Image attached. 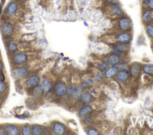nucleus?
I'll return each instance as SVG.
<instances>
[{
    "instance_id": "30",
    "label": "nucleus",
    "mask_w": 153,
    "mask_h": 135,
    "mask_svg": "<svg viewBox=\"0 0 153 135\" xmlns=\"http://www.w3.org/2000/svg\"><path fill=\"white\" fill-rule=\"evenodd\" d=\"M146 31L148 36L153 39V25H148L146 27Z\"/></svg>"
},
{
    "instance_id": "18",
    "label": "nucleus",
    "mask_w": 153,
    "mask_h": 135,
    "mask_svg": "<svg viewBox=\"0 0 153 135\" xmlns=\"http://www.w3.org/2000/svg\"><path fill=\"white\" fill-rule=\"evenodd\" d=\"M118 72V69L116 67H111L108 69L105 73V76L107 78H111L114 77Z\"/></svg>"
},
{
    "instance_id": "36",
    "label": "nucleus",
    "mask_w": 153,
    "mask_h": 135,
    "mask_svg": "<svg viewBox=\"0 0 153 135\" xmlns=\"http://www.w3.org/2000/svg\"><path fill=\"white\" fill-rule=\"evenodd\" d=\"M6 89V86L3 81L0 80V93H3Z\"/></svg>"
},
{
    "instance_id": "32",
    "label": "nucleus",
    "mask_w": 153,
    "mask_h": 135,
    "mask_svg": "<svg viewBox=\"0 0 153 135\" xmlns=\"http://www.w3.org/2000/svg\"><path fill=\"white\" fill-rule=\"evenodd\" d=\"M94 74H95V77L96 79L98 81H100L102 80V74L100 72V70H96V71L94 73Z\"/></svg>"
},
{
    "instance_id": "41",
    "label": "nucleus",
    "mask_w": 153,
    "mask_h": 135,
    "mask_svg": "<svg viewBox=\"0 0 153 135\" xmlns=\"http://www.w3.org/2000/svg\"><path fill=\"white\" fill-rule=\"evenodd\" d=\"M6 131L4 130L1 127H0V134H6Z\"/></svg>"
},
{
    "instance_id": "3",
    "label": "nucleus",
    "mask_w": 153,
    "mask_h": 135,
    "mask_svg": "<svg viewBox=\"0 0 153 135\" xmlns=\"http://www.w3.org/2000/svg\"><path fill=\"white\" fill-rule=\"evenodd\" d=\"M28 70L24 67H17L13 71V74L16 78L18 79H24L25 77L28 75Z\"/></svg>"
},
{
    "instance_id": "26",
    "label": "nucleus",
    "mask_w": 153,
    "mask_h": 135,
    "mask_svg": "<svg viewBox=\"0 0 153 135\" xmlns=\"http://www.w3.org/2000/svg\"><path fill=\"white\" fill-rule=\"evenodd\" d=\"M144 72L150 76H153V65L147 64L143 67Z\"/></svg>"
},
{
    "instance_id": "2",
    "label": "nucleus",
    "mask_w": 153,
    "mask_h": 135,
    "mask_svg": "<svg viewBox=\"0 0 153 135\" xmlns=\"http://www.w3.org/2000/svg\"><path fill=\"white\" fill-rule=\"evenodd\" d=\"M116 40L118 43L127 44L131 41L132 36L129 32H121L116 35Z\"/></svg>"
},
{
    "instance_id": "21",
    "label": "nucleus",
    "mask_w": 153,
    "mask_h": 135,
    "mask_svg": "<svg viewBox=\"0 0 153 135\" xmlns=\"http://www.w3.org/2000/svg\"><path fill=\"white\" fill-rule=\"evenodd\" d=\"M42 86L44 89V91H46V92H48L50 91V89H52V83H51L48 80L45 79L43 81L42 83Z\"/></svg>"
},
{
    "instance_id": "29",
    "label": "nucleus",
    "mask_w": 153,
    "mask_h": 135,
    "mask_svg": "<svg viewBox=\"0 0 153 135\" xmlns=\"http://www.w3.org/2000/svg\"><path fill=\"white\" fill-rule=\"evenodd\" d=\"M126 45V44L118 43L116 45L117 50H118L119 52H125V51H126L127 50V46Z\"/></svg>"
},
{
    "instance_id": "31",
    "label": "nucleus",
    "mask_w": 153,
    "mask_h": 135,
    "mask_svg": "<svg viewBox=\"0 0 153 135\" xmlns=\"http://www.w3.org/2000/svg\"><path fill=\"white\" fill-rule=\"evenodd\" d=\"M22 133L25 135H28L31 134V128L29 125H25L22 129Z\"/></svg>"
},
{
    "instance_id": "12",
    "label": "nucleus",
    "mask_w": 153,
    "mask_h": 135,
    "mask_svg": "<svg viewBox=\"0 0 153 135\" xmlns=\"http://www.w3.org/2000/svg\"><path fill=\"white\" fill-rule=\"evenodd\" d=\"M5 131L8 134L17 135L19 134V130L18 127L13 124H7L5 126Z\"/></svg>"
},
{
    "instance_id": "39",
    "label": "nucleus",
    "mask_w": 153,
    "mask_h": 135,
    "mask_svg": "<svg viewBox=\"0 0 153 135\" xmlns=\"http://www.w3.org/2000/svg\"><path fill=\"white\" fill-rule=\"evenodd\" d=\"M147 5L150 10H153V0H149Z\"/></svg>"
},
{
    "instance_id": "9",
    "label": "nucleus",
    "mask_w": 153,
    "mask_h": 135,
    "mask_svg": "<svg viewBox=\"0 0 153 135\" xmlns=\"http://www.w3.org/2000/svg\"><path fill=\"white\" fill-rule=\"evenodd\" d=\"M109 8L111 10V12L115 16L120 17L123 15V10L121 8L115 3H111L109 4Z\"/></svg>"
},
{
    "instance_id": "44",
    "label": "nucleus",
    "mask_w": 153,
    "mask_h": 135,
    "mask_svg": "<svg viewBox=\"0 0 153 135\" xmlns=\"http://www.w3.org/2000/svg\"><path fill=\"white\" fill-rule=\"evenodd\" d=\"M2 9H3V6L1 5H0V14H1V13Z\"/></svg>"
},
{
    "instance_id": "28",
    "label": "nucleus",
    "mask_w": 153,
    "mask_h": 135,
    "mask_svg": "<svg viewBox=\"0 0 153 135\" xmlns=\"http://www.w3.org/2000/svg\"><path fill=\"white\" fill-rule=\"evenodd\" d=\"M17 45L15 42H10L8 44V49L10 52H15L17 50Z\"/></svg>"
},
{
    "instance_id": "25",
    "label": "nucleus",
    "mask_w": 153,
    "mask_h": 135,
    "mask_svg": "<svg viewBox=\"0 0 153 135\" xmlns=\"http://www.w3.org/2000/svg\"><path fill=\"white\" fill-rule=\"evenodd\" d=\"M31 132L33 134H35V135L41 134L42 133V129L40 126H39V125L34 124L33 126Z\"/></svg>"
},
{
    "instance_id": "38",
    "label": "nucleus",
    "mask_w": 153,
    "mask_h": 135,
    "mask_svg": "<svg viewBox=\"0 0 153 135\" xmlns=\"http://www.w3.org/2000/svg\"><path fill=\"white\" fill-rule=\"evenodd\" d=\"M87 134H98L99 133L96 130L93 129H91L88 131Z\"/></svg>"
},
{
    "instance_id": "23",
    "label": "nucleus",
    "mask_w": 153,
    "mask_h": 135,
    "mask_svg": "<svg viewBox=\"0 0 153 135\" xmlns=\"http://www.w3.org/2000/svg\"><path fill=\"white\" fill-rule=\"evenodd\" d=\"M17 48H18V49L20 51H27L30 48V45L27 42H24L23 43L19 44L17 45Z\"/></svg>"
},
{
    "instance_id": "8",
    "label": "nucleus",
    "mask_w": 153,
    "mask_h": 135,
    "mask_svg": "<svg viewBox=\"0 0 153 135\" xmlns=\"http://www.w3.org/2000/svg\"><path fill=\"white\" fill-rule=\"evenodd\" d=\"M53 132L55 134H64L66 131L65 125L60 122H56L54 124Z\"/></svg>"
},
{
    "instance_id": "4",
    "label": "nucleus",
    "mask_w": 153,
    "mask_h": 135,
    "mask_svg": "<svg viewBox=\"0 0 153 135\" xmlns=\"http://www.w3.org/2000/svg\"><path fill=\"white\" fill-rule=\"evenodd\" d=\"M67 92L69 96H72L73 99L77 100L81 96V93H82V90L81 88L71 85L68 88V89H67Z\"/></svg>"
},
{
    "instance_id": "20",
    "label": "nucleus",
    "mask_w": 153,
    "mask_h": 135,
    "mask_svg": "<svg viewBox=\"0 0 153 135\" xmlns=\"http://www.w3.org/2000/svg\"><path fill=\"white\" fill-rule=\"evenodd\" d=\"M44 92V89L43 88L42 85L41 86H37L33 90V95L35 97H39L43 94Z\"/></svg>"
},
{
    "instance_id": "6",
    "label": "nucleus",
    "mask_w": 153,
    "mask_h": 135,
    "mask_svg": "<svg viewBox=\"0 0 153 135\" xmlns=\"http://www.w3.org/2000/svg\"><path fill=\"white\" fill-rule=\"evenodd\" d=\"M1 33L6 36H11L13 32V29L12 25L10 23H5L3 24L0 27Z\"/></svg>"
},
{
    "instance_id": "24",
    "label": "nucleus",
    "mask_w": 153,
    "mask_h": 135,
    "mask_svg": "<svg viewBox=\"0 0 153 135\" xmlns=\"http://www.w3.org/2000/svg\"><path fill=\"white\" fill-rule=\"evenodd\" d=\"M151 18V12L150 10L145 11L142 14V20L145 23L150 22Z\"/></svg>"
},
{
    "instance_id": "43",
    "label": "nucleus",
    "mask_w": 153,
    "mask_h": 135,
    "mask_svg": "<svg viewBox=\"0 0 153 135\" xmlns=\"http://www.w3.org/2000/svg\"><path fill=\"white\" fill-rule=\"evenodd\" d=\"M3 65L2 63L0 61V70H1L3 69Z\"/></svg>"
},
{
    "instance_id": "27",
    "label": "nucleus",
    "mask_w": 153,
    "mask_h": 135,
    "mask_svg": "<svg viewBox=\"0 0 153 135\" xmlns=\"http://www.w3.org/2000/svg\"><path fill=\"white\" fill-rule=\"evenodd\" d=\"M35 35L34 34H26L25 35L23 36L22 37V40L24 42H30V41H32L33 40H34V39L35 38Z\"/></svg>"
},
{
    "instance_id": "15",
    "label": "nucleus",
    "mask_w": 153,
    "mask_h": 135,
    "mask_svg": "<svg viewBox=\"0 0 153 135\" xmlns=\"http://www.w3.org/2000/svg\"><path fill=\"white\" fill-rule=\"evenodd\" d=\"M141 72V66L138 64H134L132 65L130 69L131 76L133 78H137L139 76Z\"/></svg>"
},
{
    "instance_id": "17",
    "label": "nucleus",
    "mask_w": 153,
    "mask_h": 135,
    "mask_svg": "<svg viewBox=\"0 0 153 135\" xmlns=\"http://www.w3.org/2000/svg\"><path fill=\"white\" fill-rule=\"evenodd\" d=\"M93 95L89 92H86L81 96L80 101L81 102H82L84 104H87L93 101Z\"/></svg>"
},
{
    "instance_id": "40",
    "label": "nucleus",
    "mask_w": 153,
    "mask_h": 135,
    "mask_svg": "<svg viewBox=\"0 0 153 135\" xmlns=\"http://www.w3.org/2000/svg\"><path fill=\"white\" fill-rule=\"evenodd\" d=\"M5 79H6V77L4 73L2 72L1 70H0V80L2 81H4Z\"/></svg>"
},
{
    "instance_id": "14",
    "label": "nucleus",
    "mask_w": 153,
    "mask_h": 135,
    "mask_svg": "<svg viewBox=\"0 0 153 135\" xmlns=\"http://www.w3.org/2000/svg\"><path fill=\"white\" fill-rule=\"evenodd\" d=\"M121 61L120 57L116 54L110 55L107 60L108 64L111 65H118Z\"/></svg>"
},
{
    "instance_id": "34",
    "label": "nucleus",
    "mask_w": 153,
    "mask_h": 135,
    "mask_svg": "<svg viewBox=\"0 0 153 135\" xmlns=\"http://www.w3.org/2000/svg\"><path fill=\"white\" fill-rule=\"evenodd\" d=\"M90 93L95 97H98L100 94V91L97 88H93L90 91Z\"/></svg>"
},
{
    "instance_id": "42",
    "label": "nucleus",
    "mask_w": 153,
    "mask_h": 135,
    "mask_svg": "<svg viewBox=\"0 0 153 135\" xmlns=\"http://www.w3.org/2000/svg\"><path fill=\"white\" fill-rule=\"evenodd\" d=\"M148 1H149V0H142V2H143V4H146V5H147Z\"/></svg>"
},
{
    "instance_id": "45",
    "label": "nucleus",
    "mask_w": 153,
    "mask_h": 135,
    "mask_svg": "<svg viewBox=\"0 0 153 135\" xmlns=\"http://www.w3.org/2000/svg\"><path fill=\"white\" fill-rule=\"evenodd\" d=\"M5 1H6V0H1V1L2 3H4Z\"/></svg>"
},
{
    "instance_id": "33",
    "label": "nucleus",
    "mask_w": 153,
    "mask_h": 135,
    "mask_svg": "<svg viewBox=\"0 0 153 135\" xmlns=\"http://www.w3.org/2000/svg\"><path fill=\"white\" fill-rule=\"evenodd\" d=\"M103 107V104H102L100 102H96L93 104V108L96 110L102 109Z\"/></svg>"
},
{
    "instance_id": "19",
    "label": "nucleus",
    "mask_w": 153,
    "mask_h": 135,
    "mask_svg": "<svg viewBox=\"0 0 153 135\" xmlns=\"http://www.w3.org/2000/svg\"><path fill=\"white\" fill-rule=\"evenodd\" d=\"M93 64H95V66L98 67V69L100 71H102V70H105L108 66V64L107 63L101 62L99 61H94Z\"/></svg>"
},
{
    "instance_id": "5",
    "label": "nucleus",
    "mask_w": 153,
    "mask_h": 135,
    "mask_svg": "<svg viewBox=\"0 0 153 135\" xmlns=\"http://www.w3.org/2000/svg\"><path fill=\"white\" fill-rule=\"evenodd\" d=\"M54 91L57 95L60 96H64L67 92L66 85L64 82H60L56 85Z\"/></svg>"
},
{
    "instance_id": "35",
    "label": "nucleus",
    "mask_w": 153,
    "mask_h": 135,
    "mask_svg": "<svg viewBox=\"0 0 153 135\" xmlns=\"http://www.w3.org/2000/svg\"><path fill=\"white\" fill-rule=\"evenodd\" d=\"M109 85L112 89H114L115 90H117L118 89V85L115 81H111L109 82Z\"/></svg>"
},
{
    "instance_id": "13",
    "label": "nucleus",
    "mask_w": 153,
    "mask_h": 135,
    "mask_svg": "<svg viewBox=\"0 0 153 135\" xmlns=\"http://www.w3.org/2000/svg\"><path fill=\"white\" fill-rule=\"evenodd\" d=\"M27 56L24 53H19L16 54L13 58V61L17 64H21L26 62Z\"/></svg>"
},
{
    "instance_id": "1",
    "label": "nucleus",
    "mask_w": 153,
    "mask_h": 135,
    "mask_svg": "<svg viewBox=\"0 0 153 135\" xmlns=\"http://www.w3.org/2000/svg\"><path fill=\"white\" fill-rule=\"evenodd\" d=\"M118 26L120 29L123 32L129 31L131 27L130 19L126 17H121L118 21Z\"/></svg>"
},
{
    "instance_id": "37",
    "label": "nucleus",
    "mask_w": 153,
    "mask_h": 135,
    "mask_svg": "<svg viewBox=\"0 0 153 135\" xmlns=\"http://www.w3.org/2000/svg\"><path fill=\"white\" fill-rule=\"evenodd\" d=\"M143 80L146 83H149L151 81V78L148 74H144L143 76Z\"/></svg>"
},
{
    "instance_id": "22",
    "label": "nucleus",
    "mask_w": 153,
    "mask_h": 135,
    "mask_svg": "<svg viewBox=\"0 0 153 135\" xmlns=\"http://www.w3.org/2000/svg\"><path fill=\"white\" fill-rule=\"evenodd\" d=\"M93 83H94V80L93 79H89L87 80H84V81L81 83V88H82V89L88 88L92 86Z\"/></svg>"
},
{
    "instance_id": "11",
    "label": "nucleus",
    "mask_w": 153,
    "mask_h": 135,
    "mask_svg": "<svg viewBox=\"0 0 153 135\" xmlns=\"http://www.w3.org/2000/svg\"><path fill=\"white\" fill-rule=\"evenodd\" d=\"M17 11V4L16 1L10 2L6 8L7 13L10 16H13Z\"/></svg>"
},
{
    "instance_id": "7",
    "label": "nucleus",
    "mask_w": 153,
    "mask_h": 135,
    "mask_svg": "<svg viewBox=\"0 0 153 135\" xmlns=\"http://www.w3.org/2000/svg\"><path fill=\"white\" fill-rule=\"evenodd\" d=\"M39 83V78L37 76H31L26 80L25 86L28 88H34Z\"/></svg>"
},
{
    "instance_id": "10",
    "label": "nucleus",
    "mask_w": 153,
    "mask_h": 135,
    "mask_svg": "<svg viewBox=\"0 0 153 135\" xmlns=\"http://www.w3.org/2000/svg\"><path fill=\"white\" fill-rule=\"evenodd\" d=\"M92 107L90 105L84 106L80 110L78 115L81 119H84L86 117H88L90 114L92 112Z\"/></svg>"
},
{
    "instance_id": "16",
    "label": "nucleus",
    "mask_w": 153,
    "mask_h": 135,
    "mask_svg": "<svg viewBox=\"0 0 153 135\" xmlns=\"http://www.w3.org/2000/svg\"><path fill=\"white\" fill-rule=\"evenodd\" d=\"M129 78V73L126 70H121L117 74V79L121 82H126Z\"/></svg>"
}]
</instances>
